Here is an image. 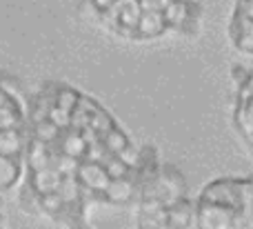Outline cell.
Instances as JSON below:
<instances>
[{
    "instance_id": "9c48e42d",
    "label": "cell",
    "mask_w": 253,
    "mask_h": 229,
    "mask_svg": "<svg viewBox=\"0 0 253 229\" xmlns=\"http://www.w3.org/2000/svg\"><path fill=\"white\" fill-rule=\"evenodd\" d=\"M20 176V163L16 158H2L0 156V189H9Z\"/></svg>"
},
{
    "instance_id": "5b68a950",
    "label": "cell",
    "mask_w": 253,
    "mask_h": 229,
    "mask_svg": "<svg viewBox=\"0 0 253 229\" xmlns=\"http://www.w3.org/2000/svg\"><path fill=\"white\" fill-rule=\"evenodd\" d=\"M227 36L238 53L253 60V0H233Z\"/></svg>"
},
{
    "instance_id": "6da1fadb",
    "label": "cell",
    "mask_w": 253,
    "mask_h": 229,
    "mask_svg": "<svg viewBox=\"0 0 253 229\" xmlns=\"http://www.w3.org/2000/svg\"><path fill=\"white\" fill-rule=\"evenodd\" d=\"M89 16L129 43L198 36L205 22L200 0H84Z\"/></svg>"
},
{
    "instance_id": "277c9868",
    "label": "cell",
    "mask_w": 253,
    "mask_h": 229,
    "mask_svg": "<svg viewBox=\"0 0 253 229\" xmlns=\"http://www.w3.org/2000/svg\"><path fill=\"white\" fill-rule=\"evenodd\" d=\"M231 125L242 145L253 154V62H233L231 67Z\"/></svg>"
},
{
    "instance_id": "ba28073f",
    "label": "cell",
    "mask_w": 253,
    "mask_h": 229,
    "mask_svg": "<svg viewBox=\"0 0 253 229\" xmlns=\"http://www.w3.org/2000/svg\"><path fill=\"white\" fill-rule=\"evenodd\" d=\"M27 163H29L31 172H40V169L49 167V147L40 140H31L27 147Z\"/></svg>"
},
{
    "instance_id": "8992f818",
    "label": "cell",
    "mask_w": 253,
    "mask_h": 229,
    "mask_svg": "<svg viewBox=\"0 0 253 229\" xmlns=\"http://www.w3.org/2000/svg\"><path fill=\"white\" fill-rule=\"evenodd\" d=\"M60 176L53 172L51 167L47 169H40V172H31V181L29 187L36 191V196H49V194H58L60 189Z\"/></svg>"
},
{
    "instance_id": "8fae6325",
    "label": "cell",
    "mask_w": 253,
    "mask_h": 229,
    "mask_svg": "<svg viewBox=\"0 0 253 229\" xmlns=\"http://www.w3.org/2000/svg\"><path fill=\"white\" fill-rule=\"evenodd\" d=\"M4 105H9V98L4 96L2 92H0V107H4Z\"/></svg>"
},
{
    "instance_id": "30bf717a",
    "label": "cell",
    "mask_w": 253,
    "mask_h": 229,
    "mask_svg": "<svg viewBox=\"0 0 253 229\" xmlns=\"http://www.w3.org/2000/svg\"><path fill=\"white\" fill-rule=\"evenodd\" d=\"M58 134H60V129L53 127L47 118L34 123V140H40V142H44V145H51V142L58 138Z\"/></svg>"
},
{
    "instance_id": "3957f363",
    "label": "cell",
    "mask_w": 253,
    "mask_h": 229,
    "mask_svg": "<svg viewBox=\"0 0 253 229\" xmlns=\"http://www.w3.org/2000/svg\"><path fill=\"white\" fill-rule=\"evenodd\" d=\"M196 229H253V176H220L193 198Z\"/></svg>"
},
{
    "instance_id": "7a4b0ae2",
    "label": "cell",
    "mask_w": 253,
    "mask_h": 229,
    "mask_svg": "<svg viewBox=\"0 0 253 229\" xmlns=\"http://www.w3.org/2000/svg\"><path fill=\"white\" fill-rule=\"evenodd\" d=\"M133 209V229H196L187 178L153 145H142V176Z\"/></svg>"
},
{
    "instance_id": "52a82bcc",
    "label": "cell",
    "mask_w": 253,
    "mask_h": 229,
    "mask_svg": "<svg viewBox=\"0 0 253 229\" xmlns=\"http://www.w3.org/2000/svg\"><path fill=\"white\" fill-rule=\"evenodd\" d=\"M22 154V136L18 129L0 132V156L2 158H16Z\"/></svg>"
}]
</instances>
